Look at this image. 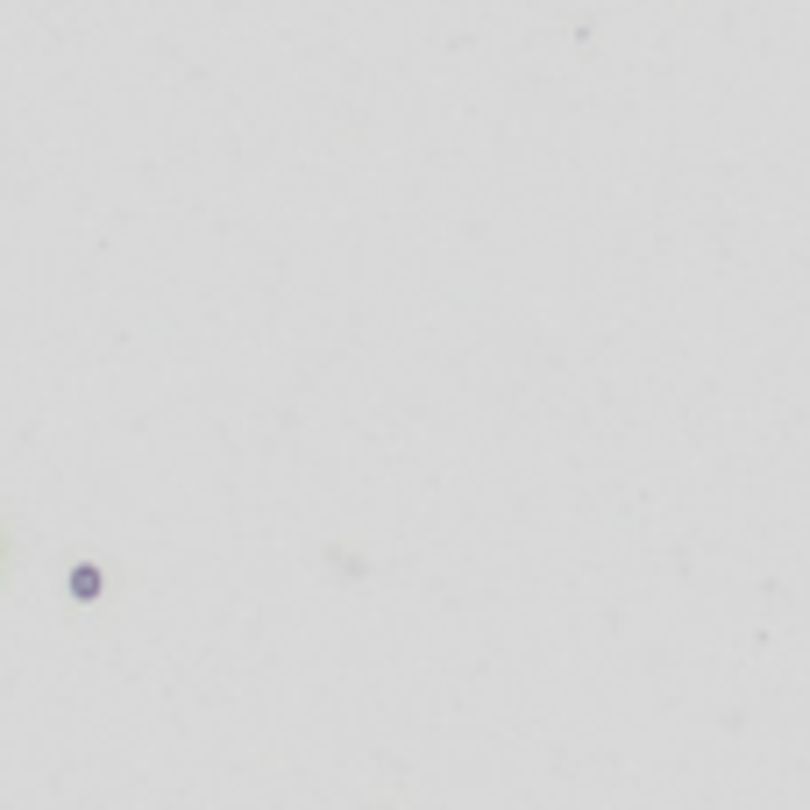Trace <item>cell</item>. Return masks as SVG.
<instances>
[{
	"label": "cell",
	"mask_w": 810,
	"mask_h": 810,
	"mask_svg": "<svg viewBox=\"0 0 810 810\" xmlns=\"http://www.w3.org/2000/svg\"><path fill=\"white\" fill-rule=\"evenodd\" d=\"M72 598H100V569H72Z\"/></svg>",
	"instance_id": "6da1fadb"
}]
</instances>
